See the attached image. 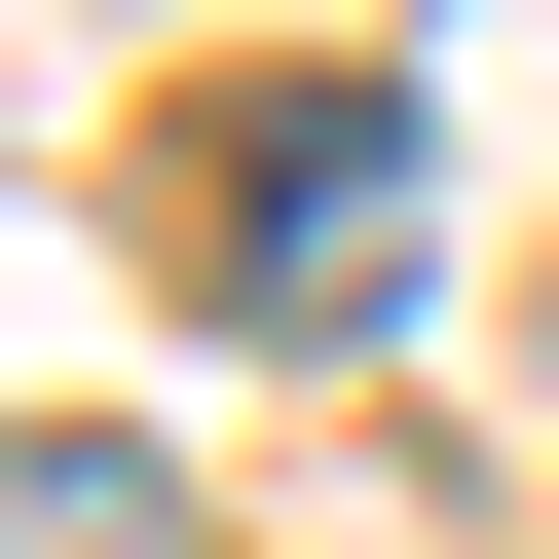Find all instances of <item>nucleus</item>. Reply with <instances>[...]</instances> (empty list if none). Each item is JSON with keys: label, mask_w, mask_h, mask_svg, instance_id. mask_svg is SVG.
<instances>
[{"label": "nucleus", "mask_w": 559, "mask_h": 559, "mask_svg": "<svg viewBox=\"0 0 559 559\" xmlns=\"http://www.w3.org/2000/svg\"><path fill=\"white\" fill-rule=\"evenodd\" d=\"M411 187H448L411 75H261V112L187 150V261H224L261 336H373V299H411Z\"/></svg>", "instance_id": "obj_1"}, {"label": "nucleus", "mask_w": 559, "mask_h": 559, "mask_svg": "<svg viewBox=\"0 0 559 559\" xmlns=\"http://www.w3.org/2000/svg\"><path fill=\"white\" fill-rule=\"evenodd\" d=\"M0 559H187V485H150V448H75V411H0Z\"/></svg>", "instance_id": "obj_2"}]
</instances>
